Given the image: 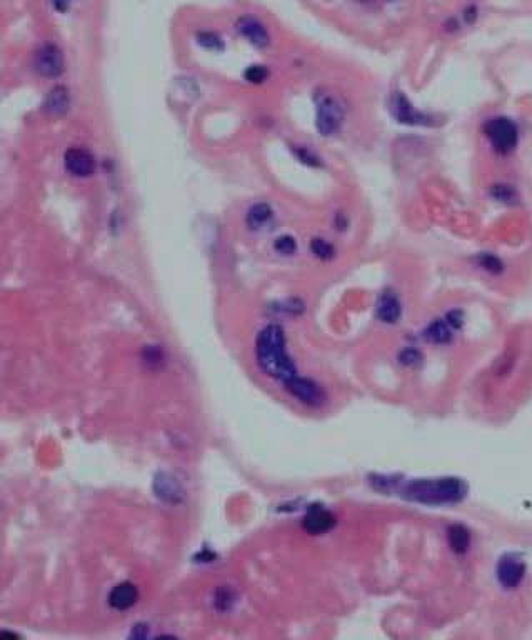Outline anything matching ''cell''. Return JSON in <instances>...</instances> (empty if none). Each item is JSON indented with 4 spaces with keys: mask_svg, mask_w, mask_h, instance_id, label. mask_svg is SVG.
<instances>
[{
    "mask_svg": "<svg viewBox=\"0 0 532 640\" xmlns=\"http://www.w3.org/2000/svg\"><path fill=\"white\" fill-rule=\"evenodd\" d=\"M447 322H449V324H451L454 329L460 327V324H462V313L457 312V310H454V312H451V313H449V316H447Z\"/></svg>",
    "mask_w": 532,
    "mask_h": 640,
    "instance_id": "26",
    "label": "cell"
},
{
    "mask_svg": "<svg viewBox=\"0 0 532 640\" xmlns=\"http://www.w3.org/2000/svg\"><path fill=\"white\" fill-rule=\"evenodd\" d=\"M272 219V209L267 203H255L247 214V225L252 229H261L264 223Z\"/></svg>",
    "mask_w": 532,
    "mask_h": 640,
    "instance_id": "15",
    "label": "cell"
},
{
    "mask_svg": "<svg viewBox=\"0 0 532 640\" xmlns=\"http://www.w3.org/2000/svg\"><path fill=\"white\" fill-rule=\"evenodd\" d=\"M246 78L249 82H254V84H261L267 78V69L262 65H251L246 70Z\"/></svg>",
    "mask_w": 532,
    "mask_h": 640,
    "instance_id": "21",
    "label": "cell"
},
{
    "mask_svg": "<svg viewBox=\"0 0 532 640\" xmlns=\"http://www.w3.org/2000/svg\"><path fill=\"white\" fill-rule=\"evenodd\" d=\"M479 262L484 269L491 270V272H500V270H502V264H500L499 258H496L494 255L491 254H484L482 257L479 258Z\"/></svg>",
    "mask_w": 532,
    "mask_h": 640,
    "instance_id": "23",
    "label": "cell"
},
{
    "mask_svg": "<svg viewBox=\"0 0 532 640\" xmlns=\"http://www.w3.org/2000/svg\"><path fill=\"white\" fill-rule=\"evenodd\" d=\"M34 67L41 76L54 78L64 72V56L57 45L47 44L35 54Z\"/></svg>",
    "mask_w": 532,
    "mask_h": 640,
    "instance_id": "6",
    "label": "cell"
},
{
    "mask_svg": "<svg viewBox=\"0 0 532 640\" xmlns=\"http://www.w3.org/2000/svg\"><path fill=\"white\" fill-rule=\"evenodd\" d=\"M486 137L499 154H509L518 145V127L514 122L504 117H496L486 124Z\"/></svg>",
    "mask_w": 532,
    "mask_h": 640,
    "instance_id": "4",
    "label": "cell"
},
{
    "mask_svg": "<svg viewBox=\"0 0 532 640\" xmlns=\"http://www.w3.org/2000/svg\"><path fill=\"white\" fill-rule=\"evenodd\" d=\"M344 115L345 111L341 100L334 96H324L317 104V115H315L317 131L324 137L334 135L341 129Z\"/></svg>",
    "mask_w": 532,
    "mask_h": 640,
    "instance_id": "3",
    "label": "cell"
},
{
    "mask_svg": "<svg viewBox=\"0 0 532 640\" xmlns=\"http://www.w3.org/2000/svg\"><path fill=\"white\" fill-rule=\"evenodd\" d=\"M401 302L394 292H384L377 302L376 313L379 320L385 322V324H394L399 320L401 317Z\"/></svg>",
    "mask_w": 532,
    "mask_h": 640,
    "instance_id": "14",
    "label": "cell"
},
{
    "mask_svg": "<svg viewBox=\"0 0 532 640\" xmlns=\"http://www.w3.org/2000/svg\"><path fill=\"white\" fill-rule=\"evenodd\" d=\"M255 355L259 367L286 387H289L299 377L295 365L286 351V335L279 325L272 324L262 329L255 342Z\"/></svg>",
    "mask_w": 532,
    "mask_h": 640,
    "instance_id": "1",
    "label": "cell"
},
{
    "mask_svg": "<svg viewBox=\"0 0 532 640\" xmlns=\"http://www.w3.org/2000/svg\"><path fill=\"white\" fill-rule=\"evenodd\" d=\"M467 487L459 478H439V481H416L407 485L404 496L421 504H454L462 500Z\"/></svg>",
    "mask_w": 532,
    "mask_h": 640,
    "instance_id": "2",
    "label": "cell"
},
{
    "mask_svg": "<svg viewBox=\"0 0 532 640\" xmlns=\"http://www.w3.org/2000/svg\"><path fill=\"white\" fill-rule=\"evenodd\" d=\"M447 537H449V544H451L452 551L454 552L462 553L469 549V542H471V539H469V532L462 527V525H452V527L449 529Z\"/></svg>",
    "mask_w": 532,
    "mask_h": 640,
    "instance_id": "16",
    "label": "cell"
},
{
    "mask_svg": "<svg viewBox=\"0 0 532 640\" xmlns=\"http://www.w3.org/2000/svg\"><path fill=\"white\" fill-rule=\"evenodd\" d=\"M492 197L496 200H500V202H514V188H511L509 186H494L492 187Z\"/></svg>",
    "mask_w": 532,
    "mask_h": 640,
    "instance_id": "20",
    "label": "cell"
},
{
    "mask_svg": "<svg viewBox=\"0 0 532 640\" xmlns=\"http://www.w3.org/2000/svg\"><path fill=\"white\" fill-rule=\"evenodd\" d=\"M65 168L76 177H89L96 170V160L85 148H69L64 155Z\"/></svg>",
    "mask_w": 532,
    "mask_h": 640,
    "instance_id": "7",
    "label": "cell"
},
{
    "mask_svg": "<svg viewBox=\"0 0 532 640\" xmlns=\"http://www.w3.org/2000/svg\"><path fill=\"white\" fill-rule=\"evenodd\" d=\"M421 352H417L416 349H407V351H404L401 353V362L404 364V365H416V364H419L421 362Z\"/></svg>",
    "mask_w": 532,
    "mask_h": 640,
    "instance_id": "24",
    "label": "cell"
},
{
    "mask_svg": "<svg viewBox=\"0 0 532 640\" xmlns=\"http://www.w3.org/2000/svg\"><path fill=\"white\" fill-rule=\"evenodd\" d=\"M357 2H370V0H357Z\"/></svg>",
    "mask_w": 532,
    "mask_h": 640,
    "instance_id": "28",
    "label": "cell"
},
{
    "mask_svg": "<svg viewBox=\"0 0 532 640\" xmlns=\"http://www.w3.org/2000/svg\"><path fill=\"white\" fill-rule=\"evenodd\" d=\"M451 327L452 325L449 324L447 320L443 322V320H436L434 324H431L429 325V329H427V339L431 340V342H436V344H445V342H449V339H451Z\"/></svg>",
    "mask_w": 532,
    "mask_h": 640,
    "instance_id": "17",
    "label": "cell"
},
{
    "mask_svg": "<svg viewBox=\"0 0 532 640\" xmlns=\"http://www.w3.org/2000/svg\"><path fill=\"white\" fill-rule=\"evenodd\" d=\"M299 157H301V160L302 162H307V164H310V166H317V157L310 154L309 151H304V148H302L301 152H299Z\"/></svg>",
    "mask_w": 532,
    "mask_h": 640,
    "instance_id": "27",
    "label": "cell"
},
{
    "mask_svg": "<svg viewBox=\"0 0 532 640\" xmlns=\"http://www.w3.org/2000/svg\"><path fill=\"white\" fill-rule=\"evenodd\" d=\"M287 390H289L295 399L307 404V406H319V404H322V400H324V394H322L321 387L312 382V380L302 379V377H297V379L287 387Z\"/></svg>",
    "mask_w": 532,
    "mask_h": 640,
    "instance_id": "10",
    "label": "cell"
},
{
    "mask_svg": "<svg viewBox=\"0 0 532 640\" xmlns=\"http://www.w3.org/2000/svg\"><path fill=\"white\" fill-rule=\"evenodd\" d=\"M310 250H312L315 257L322 258V261H329V258L334 257V247L324 241V239H314L310 242Z\"/></svg>",
    "mask_w": 532,
    "mask_h": 640,
    "instance_id": "18",
    "label": "cell"
},
{
    "mask_svg": "<svg viewBox=\"0 0 532 640\" xmlns=\"http://www.w3.org/2000/svg\"><path fill=\"white\" fill-rule=\"evenodd\" d=\"M69 107H70V96H69V90H67L65 87L57 85V87H54L49 93H47L44 109L49 115H54V117L64 115V113L69 111Z\"/></svg>",
    "mask_w": 532,
    "mask_h": 640,
    "instance_id": "13",
    "label": "cell"
},
{
    "mask_svg": "<svg viewBox=\"0 0 532 640\" xmlns=\"http://www.w3.org/2000/svg\"><path fill=\"white\" fill-rule=\"evenodd\" d=\"M526 574V565L515 557H504L498 565V579L506 588H514L522 582Z\"/></svg>",
    "mask_w": 532,
    "mask_h": 640,
    "instance_id": "9",
    "label": "cell"
},
{
    "mask_svg": "<svg viewBox=\"0 0 532 640\" xmlns=\"http://www.w3.org/2000/svg\"><path fill=\"white\" fill-rule=\"evenodd\" d=\"M197 38H199L200 44H202L209 50H220V49H222V42H220V38L215 34H211V32L200 34Z\"/></svg>",
    "mask_w": 532,
    "mask_h": 640,
    "instance_id": "22",
    "label": "cell"
},
{
    "mask_svg": "<svg viewBox=\"0 0 532 640\" xmlns=\"http://www.w3.org/2000/svg\"><path fill=\"white\" fill-rule=\"evenodd\" d=\"M274 249L282 255H292L295 254V250H297V242H295V239L290 237V235H282V237H279L277 241H275Z\"/></svg>",
    "mask_w": 532,
    "mask_h": 640,
    "instance_id": "19",
    "label": "cell"
},
{
    "mask_svg": "<svg viewBox=\"0 0 532 640\" xmlns=\"http://www.w3.org/2000/svg\"><path fill=\"white\" fill-rule=\"evenodd\" d=\"M222 592H224V597H220V594H217V600H215V604H217V607L222 608V610H227V608L231 607V604L234 602V597H232V594L227 591V588H222Z\"/></svg>",
    "mask_w": 532,
    "mask_h": 640,
    "instance_id": "25",
    "label": "cell"
},
{
    "mask_svg": "<svg viewBox=\"0 0 532 640\" xmlns=\"http://www.w3.org/2000/svg\"><path fill=\"white\" fill-rule=\"evenodd\" d=\"M302 525L312 536H321V533L329 532L336 525V519L329 510L321 507V505H312L307 510Z\"/></svg>",
    "mask_w": 532,
    "mask_h": 640,
    "instance_id": "8",
    "label": "cell"
},
{
    "mask_svg": "<svg viewBox=\"0 0 532 640\" xmlns=\"http://www.w3.org/2000/svg\"><path fill=\"white\" fill-rule=\"evenodd\" d=\"M57 2H58V0H57Z\"/></svg>",
    "mask_w": 532,
    "mask_h": 640,
    "instance_id": "29",
    "label": "cell"
},
{
    "mask_svg": "<svg viewBox=\"0 0 532 640\" xmlns=\"http://www.w3.org/2000/svg\"><path fill=\"white\" fill-rule=\"evenodd\" d=\"M139 599V591L131 582H122L110 591L109 606L116 610H127Z\"/></svg>",
    "mask_w": 532,
    "mask_h": 640,
    "instance_id": "12",
    "label": "cell"
},
{
    "mask_svg": "<svg viewBox=\"0 0 532 640\" xmlns=\"http://www.w3.org/2000/svg\"><path fill=\"white\" fill-rule=\"evenodd\" d=\"M391 113L397 122L405 125H431L432 117L417 111L402 92H394L391 97Z\"/></svg>",
    "mask_w": 532,
    "mask_h": 640,
    "instance_id": "5",
    "label": "cell"
},
{
    "mask_svg": "<svg viewBox=\"0 0 532 640\" xmlns=\"http://www.w3.org/2000/svg\"><path fill=\"white\" fill-rule=\"evenodd\" d=\"M237 30L247 38V41L251 42L252 45L259 47V49L269 45V41H270L269 34H267L266 27H264L257 19H254V17L239 19Z\"/></svg>",
    "mask_w": 532,
    "mask_h": 640,
    "instance_id": "11",
    "label": "cell"
}]
</instances>
